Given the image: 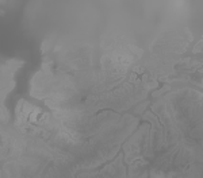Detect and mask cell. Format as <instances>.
Returning a JSON list of instances; mask_svg holds the SVG:
<instances>
[{
    "label": "cell",
    "instance_id": "cell-1",
    "mask_svg": "<svg viewBox=\"0 0 203 178\" xmlns=\"http://www.w3.org/2000/svg\"><path fill=\"white\" fill-rule=\"evenodd\" d=\"M203 50V39L202 40H199L198 43L195 45V47H194V50H192V53H199V51H202Z\"/></svg>",
    "mask_w": 203,
    "mask_h": 178
},
{
    "label": "cell",
    "instance_id": "cell-2",
    "mask_svg": "<svg viewBox=\"0 0 203 178\" xmlns=\"http://www.w3.org/2000/svg\"><path fill=\"white\" fill-rule=\"evenodd\" d=\"M202 38H203V35H202Z\"/></svg>",
    "mask_w": 203,
    "mask_h": 178
}]
</instances>
